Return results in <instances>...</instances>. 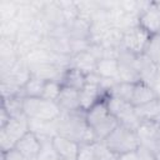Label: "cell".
I'll return each mask as SVG.
<instances>
[{
  "label": "cell",
  "instance_id": "obj_32",
  "mask_svg": "<svg viewBox=\"0 0 160 160\" xmlns=\"http://www.w3.org/2000/svg\"><path fill=\"white\" fill-rule=\"evenodd\" d=\"M156 160H160V152L156 154Z\"/></svg>",
  "mask_w": 160,
  "mask_h": 160
},
{
  "label": "cell",
  "instance_id": "obj_18",
  "mask_svg": "<svg viewBox=\"0 0 160 160\" xmlns=\"http://www.w3.org/2000/svg\"><path fill=\"white\" fill-rule=\"evenodd\" d=\"M136 68H138V72H139V78L140 81L149 84L150 86H152L154 81L158 78V69L156 65L145 55H139L138 60H136Z\"/></svg>",
  "mask_w": 160,
  "mask_h": 160
},
{
  "label": "cell",
  "instance_id": "obj_29",
  "mask_svg": "<svg viewBox=\"0 0 160 160\" xmlns=\"http://www.w3.org/2000/svg\"><path fill=\"white\" fill-rule=\"evenodd\" d=\"M116 160H138V156H136V150H135V151H130V152H124V154H120V155H118Z\"/></svg>",
  "mask_w": 160,
  "mask_h": 160
},
{
  "label": "cell",
  "instance_id": "obj_27",
  "mask_svg": "<svg viewBox=\"0 0 160 160\" xmlns=\"http://www.w3.org/2000/svg\"><path fill=\"white\" fill-rule=\"evenodd\" d=\"M1 160H28V159L16 149H11L9 151L1 152Z\"/></svg>",
  "mask_w": 160,
  "mask_h": 160
},
{
  "label": "cell",
  "instance_id": "obj_12",
  "mask_svg": "<svg viewBox=\"0 0 160 160\" xmlns=\"http://www.w3.org/2000/svg\"><path fill=\"white\" fill-rule=\"evenodd\" d=\"M138 136L142 145L148 146L155 154L160 152V125L142 122L138 129Z\"/></svg>",
  "mask_w": 160,
  "mask_h": 160
},
{
  "label": "cell",
  "instance_id": "obj_19",
  "mask_svg": "<svg viewBox=\"0 0 160 160\" xmlns=\"http://www.w3.org/2000/svg\"><path fill=\"white\" fill-rule=\"evenodd\" d=\"M155 99H158V95H156L155 90L152 89V86H150L149 84L142 82V81L135 82L134 92H132V98H131V102H130L134 108L145 105Z\"/></svg>",
  "mask_w": 160,
  "mask_h": 160
},
{
  "label": "cell",
  "instance_id": "obj_6",
  "mask_svg": "<svg viewBox=\"0 0 160 160\" xmlns=\"http://www.w3.org/2000/svg\"><path fill=\"white\" fill-rule=\"evenodd\" d=\"M106 105L110 112L118 119L120 125H124L128 129H131L134 131H138L139 126L141 125L139 119L135 115V109L130 102H126L119 98L115 96H105Z\"/></svg>",
  "mask_w": 160,
  "mask_h": 160
},
{
  "label": "cell",
  "instance_id": "obj_24",
  "mask_svg": "<svg viewBox=\"0 0 160 160\" xmlns=\"http://www.w3.org/2000/svg\"><path fill=\"white\" fill-rule=\"evenodd\" d=\"M144 54L155 64H160V32L150 35V39L148 41V45L145 48Z\"/></svg>",
  "mask_w": 160,
  "mask_h": 160
},
{
  "label": "cell",
  "instance_id": "obj_1",
  "mask_svg": "<svg viewBox=\"0 0 160 160\" xmlns=\"http://www.w3.org/2000/svg\"><path fill=\"white\" fill-rule=\"evenodd\" d=\"M54 134L64 136L78 144L94 142L95 136L88 125L86 111H62L54 121Z\"/></svg>",
  "mask_w": 160,
  "mask_h": 160
},
{
  "label": "cell",
  "instance_id": "obj_8",
  "mask_svg": "<svg viewBox=\"0 0 160 160\" xmlns=\"http://www.w3.org/2000/svg\"><path fill=\"white\" fill-rule=\"evenodd\" d=\"M139 55L132 54L125 48H120L118 54V65H119V80L124 82H138L140 81L136 60Z\"/></svg>",
  "mask_w": 160,
  "mask_h": 160
},
{
  "label": "cell",
  "instance_id": "obj_5",
  "mask_svg": "<svg viewBox=\"0 0 160 160\" xmlns=\"http://www.w3.org/2000/svg\"><path fill=\"white\" fill-rule=\"evenodd\" d=\"M30 131V120L22 114L16 118H10L8 124L0 128V146L1 152L9 151L15 148L16 142Z\"/></svg>",
  "mask_w": 160,
  "mask_h": 160
},
{
  "label": "cell",
  "instance_id": "obj_21",
  "mask_svg": "<svg viewBox=\"0 0 160 160\" xmlns=\"http://www.w3.org/2000/svg\"><path fill=\"white\" fill-rule=\"evenodd\" d=\"M95 74H98L100 78H104V79H112L116 81H120L119 80L118 60L110 59V58H102V59L98 60Z\"/></svg>",
  "mask_w": 160,
  "mask_h": 160
},
{
  "label": "cell",
  "instance_id": "obj_20",
  "mask_svg": "<svg viewBox=\"0 0 160 160\" xmlns=\"http://www.w3.org/2000/svg\"><path fill=\"white\" fill-rule=\"evenodd\" d=\"M60 82L62 86H68L80 91L86 85V75L75 68L68 66L61 75Z\"/></svg>",
  "mask_w": 160,
  "mask_h": 160
},
{
  "label": "cell",
  "instance_id": "obj_28",
  "mask_svg": "<svg viewBox=\"0 0 160 160\" xmlns=\"http://www.w3.org/2000/svg\"><path fill=\"white\" fill-rule=\"evenodd\" d=\"M38 160H62V159L59 158L55 151L50 154V151H49V150H45V148H44V145H42V149H41V152H40V155H39Z\"/></svg>",
  "mask_w": 160,
  "mask_h": 160
},
{
  "label": "cell",
  "instance_id": "obj_17",
  "mask_svg": "<svg viewBox=\"0 0 160 160\" xmlns=\"http://www.w3.org/2000/svg\"><path fill=\"white\" fill-rule=\"evenodd\" d=\"M106 95L101 91L99 84L96 82H88L80 90V105L84 111H88L92 105H95L100 99L105 98Z\"/></svg>",
  "mask_w": 160,
  "mask_h": 160
},
{
  "label": "cell",
  "instance_id": "obj_11",
  "mask_svg": "<svg viewBox=\"0 0 160 160\" xmlns=\"http://www.w3.org/2000/svg\"><path fill=\"white\" fill-rule=\"evenodd\" d=\"M14 149L21 152L28 160H38L42 149V141L34 131L30 130L16 142Z\"/></svg>",
  "mask_w": 160,
  "mask_h": 160
},
{
  "label": "cell",
  "instance_id": "obj_22",
  "mask_svg": "<svg viewBox=\"0 0 160 160\" xmlns=\"http://www.w3.org/2000/svg\"><path fill=\"white\" fill-rule=\"evenodd\" d=\"M45 82L46 81L31 75V78L28 80V82L21 88L20 96H22V98H41Z\"/></svg>",
  "mask_w": 160,
  "mask_h": 160
},
{
  "label": "cell",
  "instance_id": "obj_26",
  "mask_svg": "<svg viewBox=\"0 0 160 160\" xmlns=\"http://www.w3.org/2000/svg\"><path fill=\"white\" fill-rule=\"evenodd\" d=\"M136 156L138 160H156V154L142 144L136 149Z\"/></svg>",
  "mask_w": 160,
  "mask_h": 160
},
{
  "label": "cell",
  "instance_id": "obj_31",
  "mask_svg": "<svg viewBox=\"0 0 160 160\" xmlns=\"http://www.w3.org/2000/svg\"><path fill=\"white\" fill-rule=\"evenodd\" d=\"M152 89L155 90V92H156L158 98L160 99V76H158V78H156V80L154 81V84H152Z\"/></svg>",
  "mask_w": 160,
  "mask_h": 160
},
{
  "label": "cell",
  "instance_id": "obj_4",
  "mask_svg": "<svg viewBox=\"0 0 160 160\" xmlns=\"http://www.w3.org/2000/svg\"><path fill=\"white\" fill-rule=\"evenodd\" d=\"M104 144L109 148L111 152L116 156L124 152L135 151L140 145L141 141L138 136V132L125 128L124 125H118L104 140Z\"/></svg>",
  "mask_w": 160,
  "mask_h": 160
},
{
  "label": "cell",
  "instance_id": "obj_33",
  "mask_svg": "<svg viewBox=\"0 0 160 160\" xmlns=\"http://www.w3.org/2000/svg\"><path fill=\"white\" fill-rule=\"evenodd\" d=\"M158 5H159V8H160V1H158Z\"/></svg>",
  "mask_w": 160,
  "mask_h": 160
},
{
  "label": "cell",
  "instance_id": "obj_13",
  "mask_svg": "<svg viewBox=\"0 0 160 160\" xmlns=\"http://www.w3.org/2000/svg\"><path fill=\"white\" fill-rule=\"evenodd\" d=\"M51 145L56 155L62 160H78L80 144L72 140H69L64 136L54 134L51 136Z\"/></svg>",
  "mask_w": 160,
  "mask_h": 160
},
{
  "label": "cell",
  "instance_id": "obj_30",
  "mask_svg": "<svg viewBox=\"0 0 160 160\" xmlns=\"http://www.w3.org/2000/svg\"><path fill=\"white\" fill-rule=\"evenodd\" d=\"M10 120V115H9V112L1 106V116H0V128H2V126H5L6 124H8V121Z\"/></svg>",
  "mask_w": 160,
  "mask_h": 160
},
{
  "label": "cell",
  "instance_id": "obj_25",
  "mask_svg": "<svg viewBox=\"0 0 160 160\" xmlns=\"http://www.w3.org/2000/svg\"><path fill=\"white\" fill-rule=\"evenodd\" d=\"M61 82L60 81H55V80H50V81H46L45 82V86H44V91H42V96L44 99H48V100H52V101H56L59 95H60V91H61Z\"/></svg>",
  "mask_w": 160,
  "mask_h": 160
},
{
  "label": "cell",
  "instance_id": "obj_2",
  "mask_svg": "<svg viewBox=\"0 0 160 160\" xmlns=\"http://www.w3.org/2000/svg\"><path fill=\"white\" fill-rule=\"evenodd\" d=\"M86 121L96 141H104L105 138L119 125L118 119L108 109L105 98L100 99L86 111Z\"/></svg>",
  "mask_w": 160,
  "mask_h": 160
},
{
  "label": "cell",
  "instance_id": "obj_9",
  "mask_svg": "<svg viewBox=\"0 0 160 160\" xmlns=\"http://www.w3.org/2000/svg\"><path fill=\"white\" fill-rule=\"evenodd\" d=\"M116 155L109 150L104 141L80 144L78 160H116Z\"/></svg>",
  "mask_w": 160,
  "mask_h": 160
},
{
  "label": "cell",
  "instance_id": "obj_7",
  "mask_svg": "<svg viewBox=\"0 0 160 160\" xmlns=\"http://www.w3.org/2000/svg\"><path fill=\"white\" fill-rule=\"evenodd\" d=\"M149 39L150 34L140 25L135 24L122 31V48L135 55H142Z\"/></svg>",
  "mask_w": 160,
  "mask_h": 160
},
{
  "label": "cell",
  "instance_id": "obj_14",
  "mask_svg": "<svg viewBox=\"0 0 160 160\" xmlns=\"http://www.w3.org/2000/svg\"><path fill=\"white\" fill-rule=\"evenodd\" d=\"M96 64H98V60L88 50L72 54L69 59V66L82 71L85 75L94 74L96 70Z\"/></svg>",
  "mask_w": 160,
  "mask_h": 160
},
{
  "label": "cell",
  "instance_id": "obj_16",
  "mask_svg": "<svg viewBox=\"0 0 160 160\" xmlns=\"http://www.w3.org/2000/svg\"><path fill=\"white\" fill-rule=\"evenodd\" d=\"M56 102L59 104V106L61 108L62 111L82 110L81 105H80V91L68 88V86L61 88V91H60V95H59Z\"/></svg>",
  "mask_w": 160,
  "mask_h": 160
},
{
  "label": "cell",
  "instance_id": "obj_15",
  "mask_svg": "<svg viewBox=\"0 0 160 160\" xmlns=\"http://www.w3.org/2000/svg\"><path fill=\"white\" fill-rule=\"evenodd\" d=\"M135 115L139 119L140 124L150 122V124H159L160 125V99H155L145 105L136 106Z\"/></svg>",
  "mask_w": 160,
  "mask_h": 160
},
{
  "label": "cell",
  "instance_id": "obj_10",
  "mask_svg": "<svg viewBox=\"0 0 160 160\" xmlns=\"http://www.w3.org/2000/svg\"><path fill=\"white\" fill-rule=\"evenodd\" d=\"M138 25L145 29L150 35L160 32V8L158 1H151L138 18Z\"/></svg>",
  "mask_w": 160,
  "mask_h": 160
},
{
  "label": "cell",
  "instance_id": "obj_23",
  "mask_svg": "<svg viewBox=\"0 0 160 160\" xmlns=\"http://www.w3.org/2000/svg\"><path fill=\"white\" fill-rule=\"evenodd\" d=\"M134 86L135 82H124V81H118L109 91L106 95L109 96H115L119 98L126 102H131L132 92H134Z\"/></svg>",
  "mask_w": 160,
  "mask_h": 160
},
{
  "label": "cell",
  "instance_id": "obj_3",
  "mask_svg": "<svg viewBox=\"0 0 160 160\" xmlns=\"http://www.w3.org/2000/svg\"><path fill=\"white\" fill-rule=\"evenodd\" d=\"M22 110L30 120L41 122H54L62 112L56 101L44 98H22Z\"/></svg>",
  "mask_w": 160,
  "mask_h": 160
}]
</instances>
